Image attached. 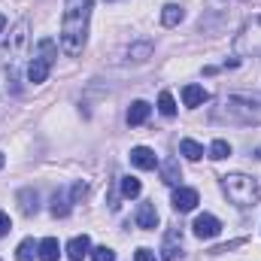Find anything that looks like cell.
Masks as SVG:
<instances>
[{"label": "cell", "mask_w": 261, "mask_h": 261, "mask_svg": "<svg viewBox=\"0 0 261 261\" xmlns=\"http://www.w3.org/2000/svg\"><path fill=\"white\" fill-rule=\"evenodd\" d=\"M88 21H91V0H64L61 15V49L67 55H79L88 40Z\"/></svg>", "instance_id": "cell-1"}, {"label": "cell", "mask_w": 261, "mask_h": 261, "mask_svg": "<svg viewBox=\"0 0 261 261\" xmlns=\"http://www.w3.org/2000/svg\"><path fill=\"white\" fill-rule=\"evenodd\" d=\"M222 189H225V195H228V200L234 206H255L261 197L258 182L252 176H246V173H228V176H222Z\"/></svg>", "instance_id": "cell-2"}, {"label": "cell", "mask_w": 261, "mask_h": 261, "mask_svg": "<svg viewBox=\"0 0 261 261\" xmlns=\"http://www.w3.org/2000/svg\"><path fill=\"white\" fill-rule=\"evenodd\" d=\"M234 52H237V55H246V58L261 55V15L249 18V21L240 28V34L234 37Z\"/></svg>", "instance_id": "cell-3"}, {"label": "cell", "mask_w": 261, "mask_h": 261, "mask_svg": "<svg viewBox=\"0 0 261 261\" xmlns=\"http://www.w3.org/2000/svg\"><path fill=\"white\" fill-rule=\"evenodd\" d=\"M52 64H55V43L46 37V40H40V46H37V55H34V61L28 64V79H31L34 85L46 82V76H49Z\"/></svg>", "instance_id": "cell-4"}, {"label": "cell", "mask_w": 261, "mask_h": 261, "mask_svg": "<svg viewBox=\"0 0 261 261\" xmlns=\"http://www.w3.org/2000/svg\"><path fill=\"white\" fill-rule=\"evenodd\" d=\"M195 234L200 240H213V237H219V231H222V222L216 219V216H210V213H203V216H197L195 219Z\"/></svg>", "instance_id": "cell-5"}, {"label": "cell", "mask_w": 261, "mask_h": 261, "mask_svg": "<svg viewBox=\"0 0 261 261\" xmlns=\"http://www.w3.org/2000/svg\"><path fill=\"white\" fill-rule=\"evenodd\" d=\"M130 164L140 167V170H155L158 167V158H155V152L149 146H134L130 149Z\"/></svg>", "instance_id": "cell-6"}, {"label": "cell", "mask_w": 261, "mask_h": 261, "mask_svg": "<svg viewBox=\"0 0 261 261\" xmlns=\"http://www.w3.org/2000/svg\"><path fill=\"white\" fill-rule=\"evenodd\" d=\"M197 192L195 189H186V186H179L176 192H173V210L176 213H189V210H195L197 206Z\"/></svg>", "instance_id": "cell-7"}, {"label": "cell", "mask_w": 261, "mask_h": 261, "mask_svg": "<svg viewBox=\"0 0 261 261\" xmlns=\"http://www.w3.org/2000/svg\"><path fill=\"white\" fill-rule=\"evenodd\" d=\"M67 255H70V261H82L85 255H91V240H88V234L73 237V240L67 243Z\"/></svg>", "instance_id": "cell-8"}, {"label": "cell", "mask_w": 261, "mask_h": 261, "mask_svg": "<svg viewBox=\"0 0 261 261\" xmlns=\"http://www.w3.org/2000/svg\"><path fill=\"white\" fill-rule=\"evenodd\" d=\"M137 225H140L143 231H155V228H158L155 203H140V210H137Z\"/></svg>", "instance_id": "cell-9"}, {"label": "cell", "mask_w": 261, "mask_h": 261, "mask_svg": "<svg viewBox=\"0 0 261 261\" xmlns=\"http://www.w3.org/2000/svg\"><path fill=\"white\" fill-rule=\"evenodd\" d=\"M206 100H210V91H206L203 85H186V88H182V103H186V107L195 110V107L206 103Z\"/></svg>", "instance_id": "cell-10"}, {"label": "cell", "mask_w": 261, "mask_h": 261, "mask_svg": "<svg viewBox=\"0 0 261 261\" xmlns=\"http://www.w3.org/2000/svg\"><path fill=\"white\" fill-rule=\"evenodd\" d=\"M149 113H152V107L146 103V100H134L128 110V125L134 128V125H143L146 119H149Z\"/></svg>", "instance_id": "cell-11"}, {"label": "cell", "mask_w": 261, "mask_h": 261, "mask_svg": "<svg viewBox=\"0 0 261 261\" xmlns=\"http://www.w3.org/2000/svg\"><path fill=\"white\" fill-rule=\"evenodd\" d=\"M58 255H61V246H58V240H55V237H46V240H40L37 258H40V261H58Z\"/></svg>", "instance_id": "cell-12"}, {"label": "cell", "mask_w": 261, "mask_h": 261, "mask_svg": "<svg viewBox=\"0 0 261 261\" xmlns=\"http://www.w3.org/2000/svg\"><path fill=\"white\" fill-rule=\"evenodd\" d=\"M182 18H186V12H182V6H176V3H167V6L161 9V24H164V28H176Z\"/></svg>", "instance_id": "cell-13"}, {"label": "cell", "mask_w": 261, "mask_h": 261, "mask_svg": "<svg viewBox=\"0 0 261 261\" xmlns=\"http://www.w3.org/2000/svg\"><path fill=\"white\" fill-rule=\"evenodd\" d=\"M161 179H164L167 186H176V182L182 179V170H179V161H176V158H167V161L161 164Z\"/></svg>", "instance_id": "cell-14"}, {"label": "cell", "mask_w": 261, "mask_h": 261, "mask_svg": "<svg viewBox=\"0 0 261 261\" xmlns=\"http://www.w3.org/2000/svg\"><path fill=\"white\" fill-rule=\"evenodd\" d=\"M176 240H182V237H179V231H170V234H167V240H164V249H161V258H164V261H176L179 255H182V252H179V246H182V243L176 246Z\"/></svg>", "instance_id": "cell-15"}, {"label": "cell", "mask_w": 261, "mask_h": 261, "mask_svg": "<svg viewBox=\"0 0 261 261\" xmlns=\"http://www.w3.org/2000/svg\"><path fill=\"white\" fill-rule=\"evenodd\" d=\"M179 152H182L189 161H200V158H203V146L195 143V140H189V137H186V140H179Z\"/></svg>", "instance_id": "cell-16"}, {"label": "cell", "mask_w": 261, "mask_h": 261, "mask_svg": "<svg viewBox=\"0 0 261 261\" xmlns=\"http://www.w3.org/2000/svg\"><path fill=\"white\" fill-rule=\"evenodd\" d=\"M18 200H21V213H24V216H34V213L40 210V203H37V192H31V189L18 192Z\"/></svg>", "instance_id": "cell-17"}, {"label": "cell", "mask_w": 261, "mask_h": 261, "mask_svg": "<svg viewBox=\"0 0 261 261\" xmlns=\"http://www.w3.org/2000/svg\"><path fill=\"white\" fill-rule=\"evenodd\" d=\"M37 249H40V243H34L31 237H28V240H21V243H18V249H15V261H34Z\"/></svg>", "instance_id": "cell-18"}, {"label": "cell", "mask_w": 261, "mask_h": 261, "mask_svg": "<svg viewBox=\"0 0 261 261\" xmlns=\"http://www.w3.org/2000/svg\"><path fill=\"white\" fill-rule=\"evenodd\" d=\"M158 113H161V116H167V119H173V116H176V100H173V94H170V91H161V97H158Z\"/></svg>", "instance_id": "cell-19"}, {"label": "cell", "mask_w": 261, "mask_h": 261, "mask_svg": "<svg viewBox=\"0 0 261 261\" xmlns=\"http://www.w3.org/2000/svg\"><path fill=\"white\" fill-rule=\"evenodd\" d=\"M228 155H231V143H228V140H213L210 158H213V161H222V158H228Z\"/></svg>", "instance_id": "cell-20"}, {"label": "cell", "mask_w": 261, "mask_h": 261, "mask_svg": "<svg viewBox=\"0 0 261 261\" xmlns=\"http://www.w3.org/2000/svg\"><path fill=\"white\" fill-rule=\"evenodd\" d=\"M149 55H152V43H137V46H130L128 49L130 61H146Z\"/></svg>", "instance_id": "cell-21"}, {"label": "cell", "mask_w": 261, "mask_h": 261, "mask_svg": "<svg viewBox=\"0 0 261 261\" xmlns=\"http://www.w3.org/2000/svg\"><path fill=\"white\" fill-rule=\"evenodd\" d=\"M70 203H73V200L58 192V195L52 197V216H61V219H64L67 213H70Z\"/></svg>", "instance_id": "cell-22"}, {"label": "cell", "mask_w": 261, "mask_h": 261, "mask_svg": "<svg viewBox=\"0 0 261 261\" xmlns=\"http://www.w3.org/2000/svg\"><path fill=\"white\" fill-rule=\"evenodd\" d=\"M140 192H143V186H140L137 176H125L122 179V195L125 197H140Z\"/></svg>", "instance_id": "cell-23"}, {"label": "cell", "mask_w": 261, "mask_h": 261, "mask_svg": "<svg viewBox=\"0 0 261 261\" xmlns=\"http://www.w3.org/2000/svg\"><path fill=\"white\" fill-rule=\"evenodd\" d=\"M91 261H116V252L110 246H97V249H91Z\"/></svg>", "instance_id": "cell-24"}, {"label": "cell", "mask_w": 261, "mask_h": 261, "mask_svg": "<svg viewBox=\"0 0 261 261\" xmlns=\"http://www.w3.org/2000/svg\"><path fill=\"white\" fill-rule=\"evenodd\" d=\"M85 195H88V186H85V182L79 179V182L73 186V192H70V200H73V203H79V200H82Z\"/></svg>", "instance_id": "cell-25"}, {"label": "cell", "mask_w": 261, "mask_h": 261, "mask_svg": "<svg viewBox=\"0 0 261 261\" xmlns=\"http://www.w3.org/2000/svg\"><path fill=\"white\" fill-rule=\"evenodd\" d=\"M134 261H158V258H155V252H152V249H146V246H140V249L134 252Z\"/></svg>", "instance_id": "cell-26"}, {"label": "cell", "mask_w": 261, "mask_h": 261, "mask_svg": "<svg viewBox=\"0 0 261 261\" xmlns=\"http://www.w3.org/2000/svg\"><path fill=\"white\" fill-rule=\"evenodd\" d=\"M9 228H12V222H9V216H6V213L0 210V237H3V234H6Z\"/></svg>", "instance_id": "cell-27"}, {"label": "cell", "mask_w": 261, "mask_h": 261, "mask_svg": "<svg viewBox=\"0 0 261 261\" xmlns=\"http://www.w3.org/2000/svg\"><path fill=\"white\" fill-rule=\"evenodd\" d=\"M3 28H6V18H3V15H0V34H3Z\"/></svg>", "instance_id": "cell-28"}, {"label": "cell", "mask_w": 261, "mask_h": 261, "mask_svg": "<svg viewBox=\"0 0 261 261\" xmlns=\"http://www.w3.org/2000/svg\"><path fill=\"white\" fill-rule=\"evenodd\" d=\"M3 164H6V158H3V152H0V167H3Z\"/></svg>", "instance_id": "cell-29"}]
</instances>
